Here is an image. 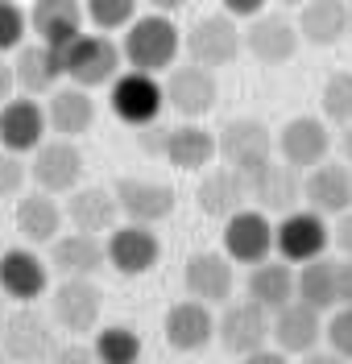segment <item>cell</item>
<instances>
[{
    "instance_id": "obj_9",
    "label": "cell",
    "mask_w": 352,
    "mask_h": 364,
    "mask_svg": "<svg viewBox=\"0 0 352 364\" xmlns=\"http://www.w3.org/2000/svg\"><path fill=\"white\" fill-rule=\"evenodd\" d=\"M100 306H104V294L92 277H63L54 290H50V318L70 331V336H83L100 323Z\"/></svg>"
},
{
    "instance_id": "obj_31",
    "label": "cell",
    "mask_w": 352,
    "mask_h": 364,
    "mask_svg": "<svg viewBox=\"0 0 352 364\" xmlns=\"http://www.w3.org/2000/svg\"><path fill=\"white\" fill-rule=\"evenodd\" d=\"M162 154L178 170H203V166L215 161V133L203 129V124H178V129L166 133Z\"/></svg>"
},
{
    "instance_id": "obj_42",
    "label": "cell",
    "mask_w": 352,
    "mask_h": 364,
    "mask_svg": "<svg viewBox=\"0 0 352 364\" xmlns=\"http://www.w3.org/2000/svg\"><path fill=\"white\" fill-rule=\"evenodd\" d=\"M336 306H352V257L336 265Z\"/></svg>"
},
{
    "instance_id": "obj_50",
    "label": "cell",
    "mask_w": 352,
    "mask_h": 364,
    "mask_svg": "<svg viewBox=\"0 0 352 364\" xmlns=\"http://www.w3.org/2000/svg\"><path fill=\"white\" fill-rule=\"evenodd\" d=\"M282 9H299V4H306V0H278Z\"/></svg>"
},
{
    "instance_id": "obj_12",
    "label": "cell",
    "mask_w": 352,
    "mask_h": 364,
    "mask_svg": "<svg viewBox=\"0 0 352 364\" xmlns=\"http://www.w3.org/2000/svg\"><path fill=\"white\" fill-rule=\"evenodd\" d=\"M274 149L294 170H311V166L328 161V154H331L328 120H319V116H294V120H286L278 129V136H274Z\"/></svg>"
},
{
    "instance_id": "obj_35",
    "label": "cell",
    "mask_w": 352,
    "mask_h": 364,
    "mask_svg": "<svg viewBox=\"0 0 352 364\" xmlns=\"http://www.w3.org/2000/svg\"><path fill=\"white\" fill-rule=\"evenodd\" d=\"M95 360L100 364H137L141 360V336L129 327H104L95 336Z\"/></svg>"
},
{
    "instance_id": "obj_41",
    "label": "cell",
    "mask_w": 352,
    "mask_h": 364,
    "mask_svg": "<svg viewBox=\"0 0 352 364\" xmlns=\"http://www.w3.org/2000/svg\"><path fill=\"white\" fill-rule=\"evenodd\" d=\"M50 364H100V360H95L92 348H83V343H67V348H54Z\"/></svg>"
},
{
    "instance_id": "obj_8",
    "label": "cell",
    "mask_w": 352,
    "mask_h": 364,
    "mask_svg": "<svg viewBox=\"0 0 352 364\" xmlns=\"http://www.w3.org/2000/svg\"><path fill=\"white\" fill-rule=\"evenodd\" d=\"M328 245H331V228H328V215H319V211H286L282 224L274 228V249L290 265L324 257Z\"/></svg>"
},
{
    "instance_id": "obj_14",
    "label": "cell",
    "mask_w": 352,
    "mask_h": 364,
    "mask_svg": "<svg viewBox=\"0 0 352 364\" xmlns=\"http://www.w3.org/2000/svg\"><path fill=\"white\" fill-rule=\"evenodd\" d=\"M215 340L224 343L228 356H249V352H257V348H265V340H270V311L257 306L253 298L233 302L224 315L215 318Z\"/></svg>"
},
{
    "instance_id": "obj_18",
    "label": "cell",
    "mask_w": 352,
    "mask_h": 364,
    "mask_svg": "<svg viewBox=\"0 0 352 364\" xmlns=\"http://www.w3.org/2000/svg\"><path fill=\"white\" fill-rule=\"evenodd\" d=\"M46 108L25 95V100H4L0 104V149L9 154H33L42 141H46Z\"/></svg>"
},
{
    "instance_id": "obj_5",
    "label": "cell",
    "mask_w": 352,
    "mask_h": 364,
    "mask_svg": "<svg viewBox=\"0 0 352 364\" xmlns=\"http://www.w3.org/2000/svg\"><path fill=\"white\" fill-rule=\"evenodd\" d=\"M108 104H112V116H117L120 124H133V129H145V124H154L166 108V91L158 83V75H149V70H124L112 79V95H108Z\"/></svg>"
},
{
    "instance_id": "obj_10",
    "label": "cell",
    "mask_w": 352,
    "mask_h": 364,
    "mask_svg": "<svg viewBox=\"0 0 352 364\" xmlns=\"http://www.w3.org/2000/svg\"><path fill=\"white\" fill-rule=\"evenodd\" d=\"M166 108H174L187 120H199L215 108L220 100V83H215V70L199 67V63H187V67H170L166 70Z\"/></svg>"
},
{
    "instance_id": "obj_29",
    "label": "cell",
    "mask_w": 352,
    "mask_h": 364,
    "mask_svg": "<svg viewBox=\"0 0 352 364\" xmlns=\"http://www.w3.org/2000/svg\"><path fill=\"white\" fill-rule=\"evenodd\" d=\"M46 124L58 136H83L95 124V100L87 95V87H54L46 100Z\"/></svg>"
},
{
    "instance_id": "obj_34",
    "label": "cell",
    "mask_w": 352,
    "mask_h": 364,
    "mask_svg": "<svg viewBox=\"0 0 352 364\" xmlns=\"http://www.w3.org/2000/svg\"><path fill=\"white\" fill-rule=\"evenodd\" d=\"M294 294L299 302L315 306V311H331L336 306V265L315 257V261H303V269L294 277Z\"/></svg>"
},
{
    "instance_id": "obj_38",
    "label": "cell",
    "mask_w": 352,
    "mask_h": 364,
    "mask_svg": "<svg viewBox=\"0 0 352 364\" xmlns=\"http://www.w3.org/2000/svg\"><path fill=\"white\" fill-rule=\"evenodd\" d=\"M29 33V13H25L17 0H0V54L4 50H17Z\"/></svg>"
},
{
    "instance_id": "obj_21",
    "label": "cell",
    "mask_w": 352,
    "mask_h": 364,
    "mask_svg": "<svg viewBox=\"0 0 352 364\" xmlns=\"http://www.w3.org/2000/svg\"><path fill=\"white\" fill-rule=\"evenodd\" d=\"M162 331H166V343L174 352H203L211 340H215V318H211L208 302L199 298H183L174 302L162 318Z\"/></svg>"
},
{
    "instance_id": "obj_17",
    "label": "cell",
    "mask_w": 352,
    "mask_h": 364,
    "mask_svg": "<svg viewBox=\"0 0 352 364\" xmlns=\"http://www.w3.org/2000/svg\"><path fill=\"white\" fill-rule=\"evenodd\" d=\"M270 336L278 343V352L286 356H303V352H315L319 340H324V311L306 306V302H286L274 311L270 318Z\"/></svg>"
},
{
    "instance_id": "obj_19",
    "label": "cell",
    "mask_w": 352,
    "mask_h": 364,
    "mask_svg": "<svg viewBox=\"0 0 352 364\" xmlns=\"http://www.w3.org/2000/svg\"><path fill=\"white\" fill-rule=\"evenodd\" d=\"M303 195V178L290 161H265L249 174V203H257V211H294Z\"/></svg>"
},
{
    "instance_id": "obj_28",
    "label": "cell",
    "mask_w": 352,
    "mask_h": 364,
    "mask_svg": "<svg viewBox=\"0 0 352 364\" xmlns=\"http://www.w3.org/2000/svg\"><path fill=\"white\" fill-rule=\"evenodd\" d=\"M50 265L63 277H95L108 265L104 245L92 232H70V236H54L50 240Z\"/></svg>"
},
{
    "instance_id": "obj_44",
    "label": "cell",
    "mask_w": 352,
    "mask_h": 364,
    "mask_svg": "<svg viewBox=\"0 0 352 364\" xmlns=\"http://www.w3.org/2000/svg\"><path fill=\"white\" fill-rule=\"evenodd\" d=\"M220 4H224V13H228V17H236V21H240V17L249 21V17L265 13V0H220Z\"/></svg>"
},
{
    "instance_id": "obj_16",
    "label": "cell",
    "mask_w": 352,
    "mask_h": 364,
    "mask_svg": "<svg viewBox=\"0 0 352 364\" xmlns=\"http://www.w3.org/2000/svg\"><path fill=\"white\" fill-rule=\"evenodd\" d=\"M274 249V228L265 220V211L240 207L224 220V257L236 265H257Z\"/></svg>"
},
{
    "instance_id": "obj_37",
    "label": "cell",
    "mask_w": 352,
    "mask_h": 364,
    "mask_svg": "<svg viewBox=\"0 0 352 364\" xmlns=\"http://www.w3.org/2000/svg\"><path fill=\"white\" fill-rule=\"evenodd\" d=\"M83 13L100 33H112V29H124L137 17V0H87Z\"/></svg>"
},
{
    "instance_id": "obj_25",
    "label": "cell",
    "mask_w": 352,
    "mask_h": 364,
    "mask_svg": "<svg viewBox=\"0 0 352 364\" xmlns=\"http://www.w3.org/2000/svg\"><path fill=\"white\" fill-rule=\"evenodd\" d=\"M183 286H187L191 298H199L208 306L211 302H228L233 298V286H236L233 261L224 252H195V257H187Z\"/></svg>"
},
{
    "instance_id": "obj_30",
    "label": "cell",
    "mask_w": 352,
    "mask_h": 364,
    "mask_svg": "<svg viewBox=\"0 0 352 364\" xmlns=\"http://www.w3.org/2000/svg\"><path fill=\"white\" fill-rule=\"evenodd\" d=\"M117 195L112 191H104V186H75L67 199V220L75 224V232H112L117 228Z\"/></svg>"
},
{
    "instance_id": "obj_27",
    "label": "cell",
    "mask_w": 352,
    "mask_h": 364,
    "mask_svg": "<svg viewBox=\"0 0 352 364\" xmlns=\"http://www.w3.org/2000/svg\"><path fill=\"white\" fill-rule=\"evenodd\" d=\"M13 79L25 95H50L63 79V50L46 42L17 46V63H13Z\"/></svg>"
},
{
    "instance_id": "obj_23",
    "label": "cell",
    "mask_w": 352,
    "mask_h": 364,
    "mask_svg": "<svg viewBox=\"0 0 352 364\" xmlns=\"http://www.w3.org/2000/svg\"><path fill=\"white\" fill-rule=\"evenodd\" d=\"M50 290L46 261L33 249H9L0 252V294L13 302H33Z\"/></svg>"
},
{
    "instance_id": "obj_2",
    "label": "cell",
    "mask_w": 352,
    "mask_h": 364,
    "mask_svg": "<svg viewBox=\"0 0 352 364\" xmlns=\"http://www.w3.org/2000/svg\"><path fill=\"white\" fill-rule=\"evenodd\" d=\"M120 46L104 33H79L75 42L63 46V75H67L75 87H104L120 75Z\"/></svg>"
},
{
    "instance_id": "obj_36",
    "label": "cell",
    "mask_w": 352,
    "mask_h": 364,
    "mask_svg": "<svg viewBox=\"0 0 352 364\" xmlns=\"http://www.w3.org/2000/svg\"><path fill=\"white\" fill-rule=\"evenodd\" d=\"M319 108H324V120L331 124H352V70H331L324 79V91H319Z\"/></svg>"
},
{
    "instance_id": "obj_45",
    "label": "cell",
    "mask_w": 352,
    "mask_h": 364,
    "mask_svg": "<svg viewBox=\"0 0 352 364\" xmlns=\"http://www.w3.org/2000/svg\"><path fill=\"white\" fill-rule=\"evenodd\" d=\"M245 364H290V360H286V352H265V348H257V352L245 356Z\"/></svg>"
},
{
    "instance_id": "obj_11",
    "label": "cell",
    "mask_w": 352,
    "mask_h": 364,
    "mask_svg": "<svg viewBox=\"0 0 352 364\" xmlns=\"http://www.w3.org/2000/svg\"><path fill=\"white\" fill-rule=\"evenodd\" d=\"M29 174L38 182V191H46V195H70V191L83 182V154L75 149L70 136L42 141V145L33 149Z\"/></svg>"
},
{
    "instance_id": "obj_6",
    "label": "cell",
    "mask_w": 352,
    "mask_h": 364,
    "mask_svg": "<svg viewBox=\"0 0 352 364\" xmlns=\"http://www.w3.org/2000/svg\"><path fill=\"white\" fill-rule=\"evenodd\" d=\"M215 158L240 174H253L257 166L274 158V133L253 116H236L215 133Z\"/></svg>"
},
{
    "instance_id": "obj_3",
    "label": "cell",
    "mask_w": 352,
    "mask_h": 364,
    "mask_svg": "<svg viewBox=\"0 0 352 364\" xmlns=\"http://www.w3.org/2000/svg\"><path fill=\"white\" fill-rule=\"evenodd\" d=\"M54 327L46 315H38L29 302H21V311L4 315L0 327V352L13 364H46L54 356Z\"/></svg>"
},
{
    "instance_id": "obj_32",
    "label": "cell",
    "mask_w": 352,
    "mask_h": 364,
    "mask_svg": "<svg viewBox=\"0 0 352 364\" xmlns=\"http://www.w3.org/2000/svg\"><path fill=\"white\" fill-rule=\"evenodd\" d=\"M63 228V207L46 191H29L17 199V232L29 245H50Z\"/></svg>"
},
{
    "instance_id": "obj_4",
    "label": "cell",
    "mask_w": 352,
    "mask_h": 364,
    "mask_svg": "<svg viewBox=\"0 0 352 364\" xmlns=\"http://www.w3.org/2000/svg\"><path fill=\"white\" fill-rule=\"evenodd\" d=\"M183 50L191 54V63H199V67H208V70L233 67L236 54L245 50L240 25H236V17H228V13H208V17H199V21L183 33Z\"/></svg>"
},
{
    "instance_id": "obj_43",
    "label": "cell",
    "mask_w": 352,
    "mask_h": 364,
    "mask_svg": "<svg viewBox=\"0 0 352 364\" xmlns=\"http://www.w3.org/2000/svg\"><path fill=\"white\" fill-rule=\"evenodd\" d=\"M331 245L344 252V257H352V211L336 215V228H331Z\"/></svg>"
},
{
    "instance_id": "obj_7",
    "label": "cell",
    "mask_w": 352,
    "mask_h": 364,
    "mask_svg": "<svg viewBox=\"0 0 352 364\" xmlns=\"http://www.w3.org/2000/svg\"><path fill=\"white\" fill-rule=\"evenodd\" d=\"M240 42H245V50L257 58L261 67H286L299 54L303 38H299V25L290 21L286 13H257L240 29Z\"/></svg>"
},
{
    "instance_id": "obj_39",
    "label": "cell",
    "mask_w": 352,
    "mask_h": 364,
    "mask_svg": "<svg viewBox=\"0 0 352 364\" xmlns=\"http://www.w3.org/2000/svg\"><path fill=\"white\" fill-rule=\"evenodd\" d=\"M324 340L331 343V352H336V356L352 360V306L331 311V318L324 323Z\"/></svg>"
},
{
    "instance_id": "obj_22",
    "label": "cell",
    "mask_w": 352,
    "mask_h": 364,
    "mask_svg": "<svg viewBox=\"0 0 352 364\" xmlns=\"http://www.w3.org/2000/svg\"><path fill=\"white\" fill-rule=\"evenodd\" d=\"M352 33V4L348 0H306L299 4V38L306 46H340Z\"/></svg>"
},
{
    "instance_id": "obj_15",
    "label": "cell",
    "mask_w": 352,
    "mask_h": 364,
    "mask_svg": "<svg viewBox=\"0 0 352 364\" xmlns=\"http://www.w3.org/2000/svg\"><path fill=\"white\" fill-rule=\"evenodd\" d=\"M112 195H117V207L120 215L129 220V224H162L174 215V186H166V182H149V178H120L112 186Z\"/></svg>"
},
{
    "instance_id": "obj_26",
    "label": "cell",
    "mask_w": 352,
    "mask_h": 364,
    "mask_svg": "<svg viewBox=\"0 0 352 364\" xmlns=\"http://www.w3.org/2000/svg\"><path fill=\"white\" fill-rule=\"evenodd\" d=\"M195 203H199V211L211 215V220H228L233 211H240V207L249 203V174H240L233 166L211 170V174H203L199 186H195Z\"/></svg>"
},
{
    "instance_id": "obj_49",
    "label": "cell",
    "mask_w": 352,
    "mask_h": 364,
    "mask_svg": "<svg viewBox=\"0 0 352 364\" xmlns=\"http://www.w3.org/2000/svg\"><path fill=\"white\" fill-rule=\"evenodd\" d=\"M145 4H154V13H174V9H183L187 0H145Z\"/></svg>"
},
{
    "instance_id": "obj_46",
    "label": "cell",
    "mask_w": 352,
    "mask_h": 364,
    "mask_svg": "<svg viewBox=\"0 0 352 364\" xmlns=\"http://www.w3.org/2000/svg\"><path fill=\"white\" fill-rule=\"evenodd\" d=\"M13 87H17V79H13V67L0 58V104H4V100H13Z\"/></svg>"
},
{
    "instance_id": "obj_47",
    "label": "cell",
    "mask_w": 352,
    "mask_h": 364,
    "mask_svg": "<svg viewBox=\"0 0 352 364\" xmlns=\"http://www.w3.org/2000/svg\"><path fill=\"white\" fill-rule=\"evenodd\" d=\"M303 364H348V360L336 356V352H303Z\"/></svg>"
},
{
    "instance_id": "obj_20",
    "label": "cell",
    "mask_w": 352,
    "mask_h": 364,
    "mask_svg": "<svg viewBox=\"0 0 352 364\" xmlns=\"http://www.w3.org/2000/svg\"><path fill=\"white\" fill-rule=\"evenodd\" d=\"M303 199L319 215H344V211H352V166H336V161L311 166L303 178Z\"/></svg>"
},
{
    "instance_id": "obj_40",
    "label": "cell",
    "mask_w": 352,
    "mask_h": 364,
    "mask_svg": "<svg viewBox=\"0 0 352 364\" xmlns=\"http://www.w3.org/2000/svg\"><path fill=\"white\" fill-rule=\"evenodd\" d=\"M25 178H29V166H25L17 154L0 149V199H17L21 195Z\"/></svg>"
},
{
    "instance_id": "obj_13",
    "label": "cell",
    "mask_w": 352,
    "mask_h": 364,
    "mask_svg": "<svg viewBox=\"0 0 352 364\" xmlns=\"http://www.w3.org/2000/svg\"><path fill=\"white\" fill-rule=\"evenodd\" d=\"M104 257H108V265L124 277H141V273H149L158 265V257H162V245H158V236H154V228L145 224H120L108 232V240H104Z\"/></svg>"
},
{
    "instance_id": "obj_48",
    "label": "cell",
    "mask_w": 352,
    "mask_h": 364,
    "mask_svg": "<svg viewBox=\"0 0 352 364\" xmlns=\"http://www.w3.org/2000/svg\"><path fill=\"white\" fill-rule=\"evenodd\" d=\"M340 154H344V161L352 166V124H344V133H340Z\"/></svg>"
},
{
    "instance_id": "obj_33",
    "label": "cell",
    "mask_w": 352,
    "mask_h": 364,
    "mask_svg": "<svg viewBox=\"0 0 352 364\" xmlns=\"http://www.w3.org/2000/svg\"><path fill=\"white\" fill-rule=\"evenodd\" d=\"M245 290L265 311H278L286 302H294V269H290V261H270V257L257 261L249 282H245Z\"/></svg>"
},
{
    "instance_id": "obj_52",
    "label": "cell",
    "mask_w": 352,
    "mask_h": 364,
    "mask_svg": "<svg viewBox=\"0 0 352 364\" xmlns=\"http://www.w3.org/2000/svg\"><path fill=\"white\" fill-rule=\"evenodd\" d=\"M0 364H4V352H0Z\"/></svg>"
},
{
    "instance_id": "obj_51",
    "label": "cell",
    "mask_w": 352,
    "mask_h": 364,
    "mask_svg": "<svg viewBox=\"0 0 352 364\" xmlns=\"http://www.w3.org/2000/svg\"><path fill=\"white\" fill-rule=\"evenodd\" d=\"M4 315H9V311H4V298H0V327H4Z\"/></svg>"
},
{
    "instance_id": "obj_24",
    "label": "cell",
    "mask_w": 352,
    "mask_h": 364,
    "mask_svg": "<svg viewBox=\"0 0 352 364\" xmlns=\"http://www.w3.org/2000/svg\"><path fill=\"white\" fill-rule=\"evenodd\" d=\"M83 21H87V13H83L79 0H33V9H29L33 38L54 46V50H63L67 42H75L83 33Z\"/></svg>"
},
{
    "instance_id": "obj_1",
    "label": "cell",
    "mask_w": 352,
    "mask_h": 364,
    "mask_svg": "<svg viewBox=\"0 0 352 364\" xmlns=\"http://www.w3.org/2000/svg\"><path fill=\"white\" fill-rule=\"evenodd\" d=\"M183 50V29L170 21V13H149V17H133L124 25V42L120 54L133 70H149V75H162L174 67Z\"/></svg>"
}]
</instances>
